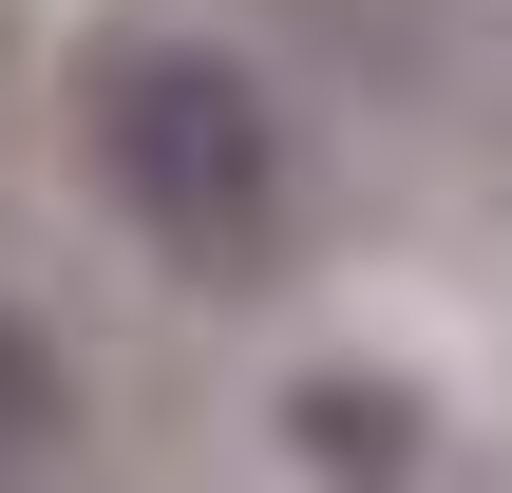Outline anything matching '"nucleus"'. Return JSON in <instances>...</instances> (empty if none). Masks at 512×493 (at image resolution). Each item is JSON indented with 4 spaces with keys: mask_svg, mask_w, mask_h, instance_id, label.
Wrapping results in <instances>:
<instances>
[{
    "mask_svg": "<svg viewBox=\"0 0 512 493\" xmlns=\"http://www.w3.org/2000/svg\"><path fill=\"white\" fill-rule=\"evenodd\" d=\"M76 171H95V209H114L171 285H209V304L285 285V247H304V114H285V76H266L247 38H209V19H114V38L76 57Z\"/></svg>",
    "mask_w": 512,
    "mask_h": 493,
    "instance_id": "obj_1",
    "label": "nucleus"
},
{
    "mask_svg": "<svg viewBox=\"0 0 512 493\" xmlns=\"http://www.w3.org/2000/svg\"><path fill=\"white\" fill-rule=\"evenodd\" d=\"M266 437H285L304 493H437V399H418L399 361H304V380L266 399Z\"/></svg>",
    "mask_w": 512,
    "mask_h": 493,
    "instance_id": "obj_2",
    "label": "nucleus"
},
{
    "mask_svg": "<svg viewBox=\"0 0 512 493\" xmlns=\"http://www.w3.org/2000/svg\"><path fill=\"white\" fill-rule=\"evenodd\" d=\"M57 456H76V342L0 285V493H38Z\"/></svg>",
    "mask_w": 512,
    "mask_h": 493,
    "instance_id": "obj_3",
    "label": "nucleus"
}]
</instances>
